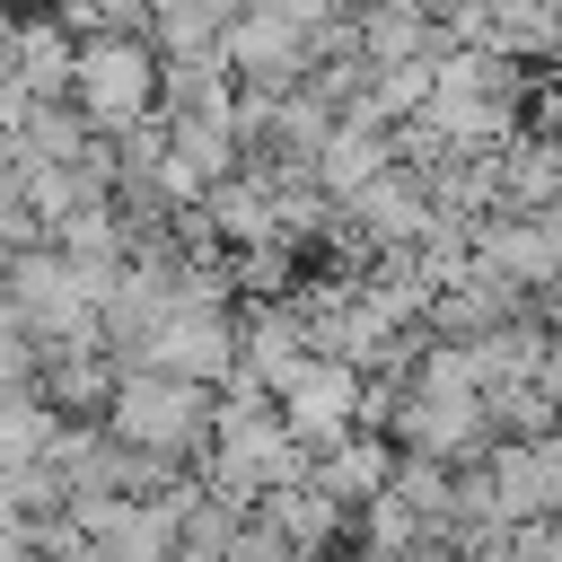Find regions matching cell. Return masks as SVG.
I'll list each match as a JSON object with an SVG mask.
<instances>
[{"label": "cell", "instance_id": "6da1fadb", "mask_svg": "<svg viewBox=\"0 0 562 562\" xmlns=\"http://www.w3.org/2000/svg\"><path fill=\"white\" fill-rule=\"evenodd\" d=\"M97 430L123 439L132 457H149L158 474H193L211 457V395L176 386V378H149V369H123L105 413H97Z\"/></svg>", "mask_w": 562, "mask_h": 562}, {"label": "cell", "instance_id": "52a82bcc", "mask_svg": "<svg viewBox=\"0 0 562 562\" xmlns=\"http://www.w3.org/2000/svg\"><path fill=\"white\" fill-rule=\"evenodd\" d=\"M386 474H395V448H386L378 430H351V439H334L325 457H307V492H325L342 518L369 509V501L386 492Z\"/></svg>", "mask_w": 562, "mask_h": 562}, {"label": "cell", "instance_id": "5bb4252c", "mask_svg": "<svg viewBox=\"0 0 562 562\" xmlns=\"http://www.w3.org/2000/svg\"><path fill=\"white\" fill-rule=\"evenodd\" d=\"M220 562H299V553H290V544H281V536H272V527L246 509V518H237V536L220 544Z\"/></svg>", "mask_w": 562, "mask_h": 562}, {"label": "cell", "instance_id": "30bf717a", "mask_svg": "<svg viewBox=\"0 0 562 562\" xmlns=\"http://www.w3.org/2000/svg\"><path fill=\"white\" fill-rule=\"evenodd\" d=\"M202 220L220 237V255H255V246H281V211H272V184L255 176H220L202 193Z\"/></svg>", "mask_w": 562, "mask_h": 562}, {"label": "cell", "instance_id": "ba28073f", "mask_svg": "<svg viewBox=\"0 0 562 562\" xmlns=\"http://www.w3.org/2000/svg\"><path fill=\"white\" fill-rule=\"evenodd\" d=\"M9 97L26 105H70V35L35 9L9 26Z\"/></svg>", "mask_w": 562, "mask_h": 562}, {"label": "cell", "instance_id": "8992f818", "mask_svg": "<svg viewBox=\"0 0 562 562\" xmlns=\"http://www.w3.org/2000/svg\"><path fill=\"white\" fill-rule=\"evenodd\" d=\"M272 422L290 430V448H299V457H325L334 439H351V430H360V378H351L342 360H307V369L281 386Z\"/></svg>", "mask_w": 562, "mask_h": 562}, {"label": "cell", "instance_id": "2e32d148", "mask_svg": "<svg viewBox=\"0 0 562 562\" xmlns=\"http://www.w3.org/2000/svg\"><path fill=\"white\" fill-rule=\"evenodd\" d=\"M0 281H9V246H0Z\"/></svg>", "mask_w": 562, "mask_h": 562}, {"label": "cell", "instance_id": "3957f363", "mask_svg": "<svg viewBox=\"0 0 562 562\" xmlns=\"http://www.w3.org/2000/svg\"><path fill=\"white\" fill-rule=\"evenodd\" d=\"M70 114L97 140L149 123L158 114V53L140 35H88V44H70Z\"/></svg>", "mask_w": 562, "mask_h": 562}, {"label": "cell", "instance_id": "7c38bea8", "mask_svg": "<svg viewBox=\"0 0 562 562\" xmlns=\"http://www.w3.org/2000/svg\"><path fill=\"white\" fill-rule=\"evenodd\" d=\"M228 0H167V9H149V26H140V44L158 53V61H211L220 53V35H228Z\"/></svg>", "mask_w": 562, "mask_h": 562}, {"label": "cell", "instance_id": "9c48e42d", "mask_svg": "<svg viewBox=\"0 0 562 562\" xmlns=\"http://www.w3.org/2000/svg\"><path fill=\"white\" fill-rule=\"evenodd\" d=\"M386 167H395V140H386V132H360V123H334V132H325V149L307 158V184H316V193H325V202L342 211V202H351L360 184H378Z\"/></svg>", "mask_w": 562, "mask_h": 562}, {"label": "cell", "instance_id": "5b68a950", "mask_svg": "<svg viewBox=\"0 0 562 562\" xmlns=\"http://www.w3.org/2000/svg\"><path fill=\"white\" fill-rule=\"evenodd\" d=\"M386 448H395V457H430V465H483L492 422H483L474 395H413V386H404V404H395V422H386Z\"/></svg>", "mask_w": 562, "mask_h": 562}, {"label": "cell", "instance_id": "9a60e30c", "mask_svg": "<svg viewBox=\"0 0 562 562\" xmlns=\"http://www.w3.org/2000/svg\"><path fill=\"white\" fill-rule=\"evenodd\" d=\"M9 26H18V18H9V9H0V44H9Z\"/></svg>", "mask_w": 562, "mask_h": 562}, {"label": "cell", "instance_id": "277c9868", "mask_svg": "<svg viewBox=\"0 0 562 562\" xmlns=\"http://www.w3.org/2000/svg\"><path fill=\"white\" fill-rule=\"evenodd\" d=\"M483 483L501 527H562V430L553 439H492L483 448Z\"/></svg>", "mask_w": 562, "mask_h": 562}, {"label": "cell", "instance_id": "7a4b0ae2", "mask_svg": "<svg viewBox=\"0 0 562 562\" xmlns=\"http://www.w3.org/2000/svg\"><path fill=\"white\" fill-rule=\"evenodd\" d=\"M325 18L334 9H316V0H272V9H237L228 18V35H220V70L237 79V88H307V70H316V35H325Z\"/></svg>", "mask_w": 562, "mask_h": 562}, {"label": "cell", "instance_id": "8fae6325", "mask_svg": "<svg viewBox=\"0 0 562 562\" xmlns=\"http://www.w3.org/2000/svg\"><path fill=\"white\" fill-rule=\"evenodd\" d=\"M351 44H360V61H369V70L439 61V53H448V35H439V18H430V9H360V18H351Z\"/></svg>", "mask_w": 562, "mask_h": 562}, {"label": "cell", "instance_id": "4fadbf2b", "mask_svg": "<svg viewBox=\"0 0 562 562\" xmlns=\"http://www.w3.org/2000/svg\"><path fill=\"white\" fill-rule=\"evenodd\" d=\"M53 413H44V395H0V474H18V465H35L44 448H53Z\"/></svg>", "mask_w": 562, "mask_h": 562}]
</instances>
